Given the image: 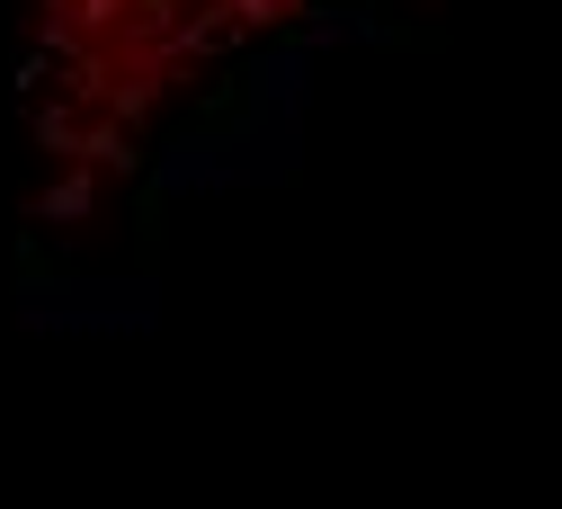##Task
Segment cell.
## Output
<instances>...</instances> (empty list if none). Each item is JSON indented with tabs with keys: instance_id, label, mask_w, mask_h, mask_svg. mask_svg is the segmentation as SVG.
<instances>
[{
	"instance_id": "obj_1",
	"label": "cell",
	"mask_w": 562,
	"mask_h": 509,
	"mask_svg": "<svg viewBox=\"0 0 562 509\" xmlns=\"http://www.w3.org/2000/svg\"><path fill=\"white\" fill-rule=\"evenodd\" d=\"M304 0H63V19H72L81 54H99L108 36H125V71L144 90H161V71L188 54V45H224V36H250L268 19H295ZM116 71V81H125Z\"/></svg>"
}]
</instances>
